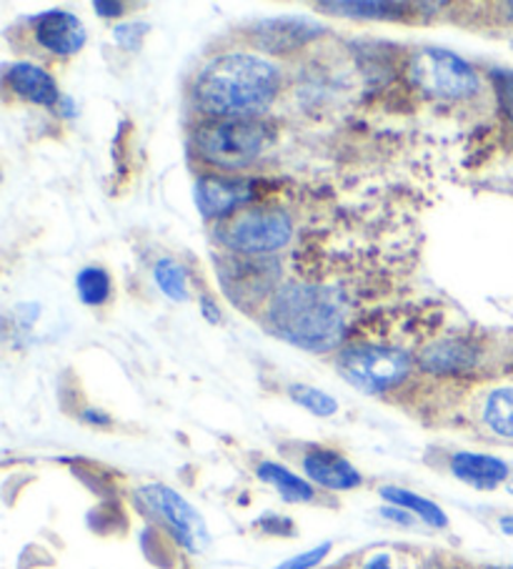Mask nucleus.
<instances>
[{"label": "nucleus", "instance_id": "nucleus-1", "mask_svg": "<svg viewBox=\"0 0 513 569\" xmlns=\"http://www.w3.org/2000/svg\"><path fill=\"white\" fill-rule=\"evenodd\" d=\"M281 71L263 56L225 53L213 58L195 78V103L213 119H259L275 101Z\"/></svg>", "mask_w": 513, "mask_h": 569}, {"label": "nucleus", "instance_id": "nucleus-2", "mask_svg": "<svg viewBox=\"0 0 513 569\" xmlns=\"http://www.w3.org/2000/svg\"><path fill=\"white\" fill-rule=\"evenodd\" d=\"M269 323L275 337L305 351H331L343 337V307L333 291L313 283H289L273 293Z\"/></svg>", "mask_w": 513, "mask_h": 569}, {"label": "nucleus", "instance_id": "nucleus-3", "mask_svg": "<svg viewBox=\"0 0 513 569\" xmlns=\"http://www.w3.org/2000/svg\"><path fill=\"white\" fill-rule=\"evenodd\" d=\"M269 143V129L259 119H213L195 131V149L215 169L235 171L259 159Z\"/></svg>", "mask_w": 513, "mask_h": 569}, {"label": "nucleus", "instance_id": "nucleus-4", "mask_svg": "<svg viewBox=\"0 0 513 569\" xmlns=\"http://www.w3.org/2000/svg\"><path fill=\"white\" fill-rule=\"evenodd\" d=\"M409 76L416 88L433 98L461 101L479 93V73L469 61L441 48H421L411 56Z\"/></svg>", "mask_w": 513, "mask_h": 569}, {"label": "nucleus", "instance_id": "nucleus-5", "mask_svg": "<svg viewBox=\"0 0 513 569\" xmlns=\"http://www.w3.org/2000/svg\"><path fill=\"white\" fill-rule=\"evenodd\" d=\"M341 377L363 395H386L411 375V357L393 347H353L339 357Z\"/></svg>", "mask_w": 513, "mask_h": 569}, {"label": "nucleus", "instance_id": "nucleus-6", "mask_svg": "<svg viewBox=\"0 0 513 569\" xmlns=\"http://www.w3.org/2000/svg\"><path fill=\"white\" fill-rule=\"evenodd\" d=\"M221 241L243 257H269L293 237V223L283 211H239L219 226Z\"/></svg>", "mask_w": 513, "mask_h": 569}, {"label": "nucleus", "instance_id": "nucleus-7", "mask_svg": "<svg viewBox=\"0 0 513 569\" xmlns=\"http://www.w3.org/2000/svg\"><path fill=\"white\" fill-rule=\"evenodd\" d=\"M138 497L148 507L158 522L165 527V532L179 542L185 552L201 555L211 545V532L205 519L201 517L189 499L181 497L175 489L165 485H145L138 489Z\"/></svg>", "mask_w": 513, "mask_h": 569}, {"label": "nucleus", "instance_id": "nucleus-8", "mask_svg": "<svg viewBox=\"0 0 513 569\" xmlns=\"http://www.w3.org/2000/svg\"><path fill=\"white\" fill-rule=\"evenodd\" d=\"M301 465L311 485L331 489V492H351L363 485V475L335 449L313 447L305 451Z\"/></svg>", "mask_w": 513, "mask_h": 569}, {"label": "nucleus", "instance_id": "nucleus-9", "mask_svg": "<svg viewBox=\"0 0 513 569\" xmlns=\"http://www.w3.org/2000/svg\"><path fill=\"white\" fill-rule=\"evenodd\" d=\"M321 33L323 28L309 18H271L255 23L251 38L265 53H293Z\"/></svg>", "mask_w": 513, "mask_h": 569}, {"label": "nucleus", "instance_id": "nucleus-10", "mask_svg": "<svg viewBox=\"0 0 513 569\" xmlns=\"http://www.w3.org/2000/svg\"><path fill=\"white\" fill-rule=\"evenodd\" d=\"M36 41L53 56H76L86 46V26L68 11H46L33 18Z\"/></svg>", "mask_w": 513, "mask_h": 569}, {"label": "nucleus", "instance_id": "nucleus-11", "mask_svg": "<svg viewBox=\"0 0 513 569\" xmlns=\"http://www.w3.org/2000/svg\"><path fill=\"white\" fill-rule=\"evenodd\" d=\"M251 199V186L245 181L203 176L195 183V203L205 219H229L243 201Z\"/></svg>", "mask_w": 513, "mask_h": 569}, {"label": "nucleus", "instance_id": "nucleus-12", "mask_svg": "<svg viewBox=\"0 0 513 569\" xmlns=\"http://www.w3.org/2000/svg\"><path fill=\"white\" fill-rule=\"evenodd\" d=\"M451 475L461 479L463 485L473 489L491 492L499 485H506L511 479V469L499 457L476 455V451H456L451 457Z\"/></svg>", "mask_w": 513, "mask_h": 569}, {"label": "nucleus", "instance_id": "nucleus-13", "mask_svg": "<svg viewBox=\"0 0 513 569\" xmlns=\"http://www.w3.org/2000/svg\"><path fill=\"white\" fill-rule=\"evenodd\" d=\"M6 83L16 96L36 106H56L61 101L53 76L36 63H13L6 73Z\"/></svg>", "mask_w": 513, "mask_h": 569}, {"label": "nucleus", "instance_id": "nucleus-14", "mask_svg": "<svg viewBox=\"0 0 513 569\" xmlns=\"http://www.w3.org/2000/svg\"><path fill=\"white\" fill-rule=\"evenodd\" d=\"M476 361V349L466 339H441L421 349L419 367L429 375H461Z\"/></svg>", "mask_w": 513, "mask_h": 569}, {"label": "nucleus", "instance_id": "nucleus-15", "mask_svg": "<svg viewBox=\"0 0 513 569\" xmlns=\"http://www.w3.org/2000/svg\"><path fill=\"white\" fill-rule=\"evenodd\" d=\"M255 475H259L261 482L271 485L275 492L281 495L283 502L305 505L315 499V489L309 479L293 475L289 467H283L279 462H261L259 469H255Z\"/></svg>", "mask_w": 513, "mask_h": 569}, {"label": "nucleus", "instance_id": "nucleus-16", "mask_svg": "<svg viewBox=\"0 0 513 569\" xmlns=\"http://www.w3.org/2000/svg\"><path fill=\"white\" fill-rule=\"evenodd\" d=\"M381 497L393 507L406 509V512H411L413 517H419L421 522H426L433 529H446L449 527L446 512H443V509L436 502H431V499L411 492V489L389 485V487H381Z\"/></svg>", "mask_w": 513, "mask_h": 569}, {"label": "nucleus", "instance_id": "nucleus-17", "mask_svg": "<svg viewBox=\"0 0 513 569\" xmlns=\"http://www.w3.org/2000/svg\"><path fill=\"white\" fill-rule=\"evenodd\" d=\"M481 417L493 435L513 441V387L493 389L483 401Z\"/></svg>", "mask_w": 513, "mask_h": 569}, {"label": "nucleus", "instance_id": "nucleus-18", "mask_svg": "<svg viewBox=\"0 0 513 569\" xmlns=\"http://www.w3.org/2000/svg\"><path fill=\"white\" fill-rule=\"evenodd\" d=\"M76 289L78 299H81L86 307H103V303L111 299V277H108V271L101 267H86L78 271Z\"/></svg>", "mask_w": 513, "mask_h": 569}, {"label": "nucleus", "instance_id": "nucleus-19", "mask_svg": "<svg viewBox=\"0 0 513 569\" xmlns=\"http://www.w3.org/2000/svg\"><path fill=\"white\" fill-rule=\"evenodd\" d=\"M153 279L171 301H189V283H185V271L181 263H175L173 259H161L153 269Z\"/></svg>", "mask_w": 513, "mask_h": 569}, {"label": "nucleus", "instance_id": "nucleus-20", "mask_svg": "<svg viewBox=\"0 0 513 569\" xmlns=\"http://www.w3.org/2000/svg\"><path fill=\"white\" fill-rule=\"evenodd\" d=\"M289 397L295 401V405L303 407L305 411H311L315 417H333L335 411H339V401H335L331 395H325V391L309 385H291Z\"/></svg>", "mask_w": 513, "mask_h": 569}, {"label": "nucleus", "instance_id": "nucleus-21", "mask_svg": "<svg viewBox=\"0 0 513 569\" xmlns=\"http://www.w3.org/2000/svg\"><path fill=\"white\" fill-rule=\"evenodd\" d=\"M323 13L331 16H346V18H386L391 11H403L406 6L399 3H351V0H341V3H319L315 6Z\"/></svg>", "mask_w": 513, "mask_h": 569}, {"label": "nucleus", "instance_id": "nucleus-22", "mask_svg": "<svg viewBox=\"0 0 513 569\" xmlns=\"http://www.w3.org/2000/svg\"><path fill=\"white\" fill-rule=\"evenodd\" d=\"M331 549H333L331 542H323L319 547L305 549V552L295 555L291 559H285V562H281L279 567H273V569H313V567H319L323 559L331 555Z\"/></svg>", "mask_w": 513, "mask_h": 569}, {"label": "nucleus", "instance_id": "nucleus-23", "mask_svg": "<svg viewBox=\"0 0 513 569\" xmlns=\"http://www.w3.org/2000/svg\"><path fill=\"white\" fill-rule=\"evenodd\" d=\"M493 86H496L501 111L513 123V71H493Z\"/></svg>", "mask_w": 513, "mask_h": 569}, {"label": "nucleus", "instance_id": "nucleus-24", "mask_svg": "<svg viewBox=\"0 0 513 569\" xmlns=\"http://www.w3.org/2000/svg\"><path fill=\"white\" fill-rule=\"evenodd\" d=\"M143 31H145V26H138V23L118 26L115 28V41H118V46H123V48H128V51H133V48H138V43H141Z\"/></svg>", "mask_w": 513, "mask_h": 569}, {"label": "nucleus", "instance_id": "nucleus-25", "mask_svg": "<svg viewBox=\"0 0 513 569\" xmlns=\"http://www.w3.org/2000/svg\"><path fill=\"white\" fill-rule=\"evenodd\" d=\"M381 517H386L396 525H406V527H411V522H413L411 512H406V509H401V507H393V505L386 507V509H381Z\"/></svg>", "mask_w": 513, "mask_h": 569}, {"label": "nucleus", "instance_id": "nucleus-26", "mask_svg": "<svg viewBox=\"0 0 513 569\" xmlns=\"http://www.w3.org/2000/svg\"><path fill=\"white\" fill-rule=\"evenodd\" d=\"M93 8L105 18H118V16L125 13L123 3H108V0H98V3H93Z\"/></svg>", "mask_w": 513, "mask_h": 569}, {"label": "nucleus", "instance_id": "nucleus-27", "mask_svg": "<svg viewBox=\"0 0 513 569\" xmlns=\"http://www.w3.org/2000/svg\"><path fill=\"white\" fill-rule=\"evenodd\" d=\"M361 569H393V559L386 552H379V555L369 557Z\"/></svg>", "mask_w": 513, "mask_h": 569}, {"label": "nucleus", "instance_id": "nucleus-28", "mask_svg": "<svg viewBox=\"0 0 513 569\" xmlns=\"http://www.w3.org/2000/svg\"><path fill=\"white\" fill-rule=\"evenodd\" d=\"M201 311L211 323H221V313H219V309H215V303L211 299H201Z\"/></svg>", "mask_w": 513, "mask_h": 569}, {"label": "nucleus", "instance_id": "nucleus-29", "mask_svg": "<svg viewBox=\"0 0 513 569\" xmlns=\"http://www.w3.org/2000/svg\"><path fill=\"white\" fill-rule=\"evenodd\" d=\"M83 419H86V421H91V425H95V427H101V425H111V419L105 417V411H98V409H88V411H83Z\"/></svg>", "mask_w": 513, "mask_h": 569}, {"label": "nucleus", "instance_id": "nucleus-30", "mask_svg": "<svg viewBox=\"0 0 513 569\" xmlns=\"http://www.w3.org/2000/svg\"><path fill=\"white\" fill-rule=\"evenodd\" d=\"M499 527H501V532H503V535H511V537H513V515L501 517Z\"/></svg>", "mask_w": 513, "mask_h": 569}, {"label": "nucleus", "instance_id": "nucleus-31", "mask_svg": "<svg viewBox=\"0 0 513 569\" xmlns=\"http://www.w3.org/2000/svg\"><path fill=\"white\" fill-rule=\"evenodd\" d=\"M486 569H513V565H493V567H486Z\"/></svg>", "mask_w": 513, "mask_h": 569}, {"label": "nucleus", "instance_id": "nucleus-32", "mask_svg": "<svg viewBox=\"0 0 513 569\" xmlns=\"http://www.w3.org/2000/svg\"><path fill=\"white\" fill-rule=\"evenodd\" d=\"M506 489H509V495H513V477L506 482Z\"/></svg>", "mask_w": 513, "mask_h": 569}, {"label": "nucleus", "instance_id": "nucleus-33", "mask_svg": "<svg viewBox=\"0 0 513 569\" xmlns=\"http://www.w3.org/2000/svg\"><path fill=\"white\" fill-rule=\"evenodd\" d=\"M506 8H509V11H511V13H509V16H511V18H513V3H509V6H506Z\"/></svg>", "mask_w": 513, "mask_h": 569}]
</instances>
